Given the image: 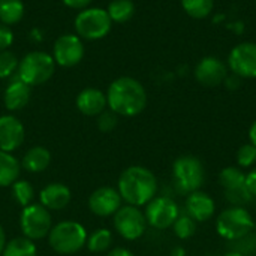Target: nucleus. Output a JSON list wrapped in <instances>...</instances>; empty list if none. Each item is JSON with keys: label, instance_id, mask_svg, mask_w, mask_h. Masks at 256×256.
Here are the masks:
<instances>
[{"label": "nucleus", "instance_id": "31", "mask_svg": "<svg viewBox=\"0 0 256 256\" xmlns=\"http://www.w3.org/2000/svg\"><path fill=\"white\" fill-rule=\"evenodd\" d=\"M236 159H237L238 168H242V170L252 168L256 164V147L254 144H250V142L243 144V146L237 150Z\"/></svg>", "mask_w": 256, "mask_h": 256}, {"label": "nucleus", "instance_id": "23", "mask_svg": "<svg viewBox=\"0 0 256 256\" xmlns=\"http://www.w3.org/2000/svg\"><path fill=\"white\" fill-rule=\"evenodd\" d=\"M24 16L22 0H0V22L3 26H15Z\"/></svg>", "mask_w": 256, "mask_h": 256}, {"label": "nucleus", "instance_id": "33", "mask_svg": "<svg viewBox=\"0 0 256 256\" xmlns=\"http://www.w3.org/2000/svg\"><path fill=\"white\" fill-rule=\"evenodd\" d=\"M14 42V33L8 26L0 24V52L8 50Z\"/></svg>", "mask_w": 256, "mask_h": 256}, {"label": "nucleus", "instance_id": "34", "mask_svg": "<svg viewBox=\"0 0 256 256\" xmlns=\"http://www.w3.org/2000/svg\"><path fill=\"white\" fill-rule=\"evenodd\" d=\"M246 189L252 198H256V166L246 174Z\"/></svg>", "mask_w": 256, "mask_h": 256}, {"label": "nucleus", "instance_id": "27", "mask_svg": "<svg viewBox=\"0 0 256 256\" xmlns=\"http://www.w3.org/2000/svg\"><path fill=\"white\" fill-rule=\"evenodd\" d=\"M111 243H112V234L110 230H105V228H99L93 231L90 237H87V242H86L88 250L93 254H100V252L108 250Z\"/></svg>", "mask_w": 256, "mask_h": 256}, {"label": "nucleus", "instance_id": "21", "mask_svg": "<svg viewBox=\"0 0 256 256\" xmlns=\"http://www.w3.org/2000/svg\"><path fill=\"white\" fill-rule=\"evenodd\" d=\"M50 162H51V153L45 147L36 146L26 152L21 165L28 172H42L48 168Z\"/></svg>", "mask_w": 256, "mask_h": 256}, {"label": "nucleus", "instance_id": "24", "mask_svg": "<svg viewBox=\"0 0 256 256\" xmlns=\"http://www.w3.org/2000/svg\"><path fill=\"white\" fill-rule=\"evenodd\" d=\"M106 12L112 22L124 24L134 16L135 4L132 0H111L106 8Z\"/></svg>", "mask_w": 256, "mask_h": 256}, {"label": "nucleus", "instance_id": "39", "mask_svg": "<svg viewBox=\"0 0 256 256\" xmlns=\"http://www.w3.org/2000/svg\"><path fill=\"white\" fill-rule=\"evenodd\" d=\"M4 246H6V237H4V231H3V228L0 225V255H2V252L4 249Z\"/></svg>", "mask_w": 256, "mask_h": 256}, {"label": "nucleus", "instance_id": "7", "mask_svg": "<svg viewBox=\"0 0 256 256\" xmlns=\"http://www.w3.org/2000/svg\"><path fill=\"white\" fill-rule=\"evenodd\" d=\"M112 27V21L102 8H86L75 16V32L81 39L99 40L104 39Z\"/></svg>", "mask_w": 256, "mask_h": 256}, {"label": "nucleus", "instance_id": "5", "mask_svg": "<svg viewBox=\"0 0 256 256\" xmlns=\"http://www.w3.org/2000/svg\"><path fill=\"white\" fill-rule=\"evenodd\" d=\"M50 246L60 255H72L81 250L87 242L86 228L74 220L57 224L48 234Z\"/></svg>", "mask_w": 256, "mask_h": 256}, {"label": "nucleus", "instance_id": "9", "mask_svg": "<svg viewBox=\"0 0 256 256\" xmlns=\"http://www.w3.org/2000/svg\"><path fill=\"white\" fill-rule=\"evenodd\" d=\"M180 214L177 202L170 196H154L146 206V220L147 225L156 230H168L174 225Z\"/></svg>", "mask_w": 256, "mask_h": 256}, {"label": "nucleus", "instance_id": "14", "mask_svg": "<svg viewBox=\"0 0 256 256\" xmlns=\"http://www.w3.org/2000/svg\"><path fill=\"white\" fill-rule=\"evenodd\" d=\"M194 75L201 86L218 87L224 84L228 75V66L216 56H206L196 63Z\"/></svg>", "mask_w": 256, "mask_h": 256}, {"label": "nucleus", "instance_id": "3", "mask_svg": "<svg viewBox=\"0 0 256 256\" xmlns=\"http://www.w3.org/2000/svg\"><path fill=\"white\" fill-rule=\"evenodd\" d=\"M255 230V219L249 210L242 206H231L218 216L216 231L228 242H238L246 238Z\"/></svg>", "mask_w": 256, "mask_h": 256}, {"label": "nucleus", "instance_id": "12", "mask_svg": "<svg viewBox=\"0 0 256 256\" xmlns=\"http://www.w3.org/2000/svg\"><path fill=\"white\" fill-rule=\"evenodd\" d=\"M228 69L242 80L256 78V44L242 42L236 45L228 56Z\"/></svg>", "mask_w": 256, "mask_h": 256}, {"label": "nucleus", "instance_id": "37", "mask_svg": "<svg viewBox=\"0 0 256 256\" xmlns=\"http://www.w3.org/2000/svg\"><path fill=\"white\" fill-rule=\"evenodd\" d=\"M108 256H135L130 250H128V249H124V248H116V249H112Z\"/></svg>", "mask_w": 256, "mask_h": 256}, {"label": "nucleus", "instance_id": "18", "mask_svg": "<svg viewBox=\"0 0 256 256\" xmlns=\"http://www.w3.org/2000/svg\"><path fill=\"white\" fill-rule=\"evenodd\" d=\"M75 104L78 111L88 117H98L108 106L106 94L99 88H93V87L81 90L76 96Z\"/></svg>", "mask_w": 256, "mask_h": 256}, {"label": "nucleus", "instance_id": "15", "mask_svg": "<svg viewBox=\"0 0 256 256\" xmlns=\"http://www.w3.org/2000/svg\"><path fill=\"white\" fill-rule=\"evenodd\" d=\"M122 201L123 200H122L118 190H116L110 186H102L90 195L88 208L96 216L108 218V216L117 213V210L122 207Z\"/></svg>", "mask_w": 256, "mask_h": 256}, {"label": "nucleus", "instance_id": "6", "mask_svg": "<svg viewBox=\"0 0 256 256\" xmlns=\"http://www.w3.org/2000/svg\"><path fill=\"white\" fill-rule=\"evenodd\" d=\"M172 178L182 194L200 190L206 180V168L194 154H183L172 164Z\"/></svg>", "mask_w": 256, "mask_h": 256}, {"label": "nucleus", "instance_id": "19", "mask_svg": "<svg viewBox=\"0 0 256 256\" xmlns=\"http://www.w3.org/2000/svg\"><path fill=\"white\" fill-rule=\"evenodd\" d=\"M30 94H32V87L27 86L24 81H21L18 76H15L8 84V87L4 88V93H3V102H4L6 110H9V111L22 110L28 104Z\"/></svg>", "mask_w": 256, "mask_h": 256}, {"label": "nucleus", "instance_id": "38", "mask_svg": "<svg viewBox=\"0 0 256 256\" xmlns=\"http://www.w3.org/2000/svg\"><path fill=\"white\" fill-rule=\"evenodd\" d=\"M249 140H250V144H254L256 147V120L252 123V126L249 129Z\"/></svg>", "mask_w": 256, "mask_h": 256}, {"label": "nucleus", "instance_id": "4", "mask_svg": "<svg viewBox=\"0 0 256 256\" xmlns=\"http://www.w3.org/2000/svg\"><path fill=\"white\" fill-rule=\"evenodd\" d=\"M56 70V62L51 54L45 51L27 52L18 64L16 76L27 86H40L46 82Z\"/></svg>", "mask_w": 256, "mask_h": 256}, {"label": "nucleus", "instance_id": "17", "mask_svg": "<svg viewBox=\"0 0 256 256\" xmlns=\"http://www.w3.org/2000/svg\"><path fill=\"white\" fill-rule=\"evenodd\" d=\"M214 212H216V204H214V200L208 194H206L202 190H195L188 195L186 213L196 224L210 220L213 218Z\"/></svg>", "mask_w": 256, "mask_h": 256}, {"label": "nucleus", "instance_id": "20", "mask_svg": "<svg viewBox=\"0 0 256 256\" xmlns=\"http://www.w3.org/2000/svg\"><path fill=\"white\" fill-rule=\"evenodd\" d=\"M70 189L62 183H51L45 186L40 194L39 200L40 204L46 210H62L70 202Z\"/></svg>", "mask_w": 256, "mask_h": 256}, {"label": "nucleus", "instance_id": "13", "mask_svg": "<svg viewBox=\"0 0 256 256\" xmlns=\"http://www.w3.org/2000/svg\"><path fill=\"white\" fill-rule=\"evenodd\" d=\"M84 57V44L78 34H62L56 39L52 48V58L62 68L76 66Z\"/></svg>", "mask_w": 256, "mask_h": 256}, {"label": "nucleus", "instance_id": "22", "mask_svg": "<svg viewBox=\"0 0 256 256\" xmlns=\"http://www.w3.org/2000/svg\"><path fill=\"white\" fill-rule=\"evenodd\" d=\"M20 176L18 160L8 152L0 150V188L12 186Z\"/></svg>", "mask_w": 256, "mask_h": 256}, {"label": "nucleus", "instance_id": "36", "mask_svg": "<svg viewBox=\"0 0 256 256\" xmlns=\"http://www.w3.org/2000/svg\"><path fill=\"white\" fill-rule=\"evenodd\" d=\"M224 84H225L226 88H230V90H237V88L242 86V78L237 76V75H234V74H232V75H226Z\"/></svg>", "mask_w": 256, "mask_h": 256}, {"label": "nucleus", "instance_id": "2", "mask_svg": "<svg viewBox=\"0 0 256 256\" xmlns=\"http://www.w3.org/2000/svg\"><path fill=\"white\" fill-rule=\"evenodd\" d=\"M158 192L156 176L144 166H129L118 178V194L123 201L134 207L147 206Z\"/></svg>", "mask_w": 256, "mask_h": 256}, {"label": "nucleus", "instance_id": "29", "mask_svg": "<svg viewBox=\"0 0 256 256\" xmlns=\"http://www.w3.org/2000/svg\"><path fill=\"white\" fill-rule=\"evenodd\" d=\"M34 190L33 186L26 182V180H16L12 184V196L16 201V204H20L21 207H27L30 206L32 200H33Z\"/></svg>", "mask_w": 256, "mask_h": 256}, {"label": "nucleus", "instance_id": "11", "mask_svg": "<svg viewBox=\"0 0 256 256\" xmlns=\"http://www.w3.org/2000/svg\"><path fill=\"white\" fill-rule=\"evenodd\" d=\"M219 184L225 189L226 200L232 206H242L252 200L246 189V172L238 166H226L219 174Z\"/></svg>", "mask_w": 256, "mask_h": 256}, {"label": "nucleus", "instance_id": "28", "mask_svg": "<svg viewBox=\"0 0 256 256\" xmlns=\"http://www.w3.org/2000/svg\"><path fill=\"white\" fill-rule=\"evenodd\" d=\"M174 234L180 240H188L195 236L196 232V222L188 214V213H180L177 220L172 225Z\"/></svg>", "mask_w": 256, "mask_h": 256}, {"label": "nucleus", "instance_id": "35", "mask_svg": "<svg viewBox=\"0 0 256 256\" xmlns=\"http://www.w3.org/2000/svg\"><path fill=\"white\" fill-rule=\"evenodd\" d=\"M93 0H63V3L70 8V9H76V10H82L86 8H88V4L92 3Z\"/></svg>", "mask_w": 256, "mask_h": 256}, {"label": "nucleus", "instance_id": "32", "mask_svg": "<svg viewBox=\"0 0 256 256\" xmlns=\"http://www.w3.org/2000/svg\"><path fill=\"white\" fill-rule=\"evenodd\" d=\"M118 123V116L116 112H112L111 110H105L104 112H100L98 116V128L102 132H111Z\"/></svg>", "mask_w": 256, "mask_h": 256}, {"label": "nucleus", "instance_id": "16", "mask_svg": "<svg viewBox=\"0 0 256 256\" xmlns=\"http://www.w3.org/2000/svg\"><path fill=\"white\" fill-rule=\"evenodd\" d=\"M24 142V126L14 116L0 117V150L14 152L21 147Z\"/></svg>", "mask_w": 256, "mask_h": 256}, {"label": "nucleus", "instance_id": "8", "mask_svg": "<svg viewBox=\"0 0 256 256\" xmlns=\"http://www.w3.org/2000/svg\"><path fill=\"white\" fill-rule=\"evenodd\" d=\"M20 226L26 238L40 240L51 231V214L42 204H30L21 212Z\"/></svg>", "mask_w": 256, "mask_h": 256}, {"label": "nucleus", "instance_id": "26", "mask_svg": "<svg viewBox=\"0 0 256 256\" xmlns=\"http://www.w3.org/2000/svg\"><path fill=\"white\" fill-rule=\"evenodd\" d=\"M214 6V0H182L183 10L195 20L207 18Z\"/></svg>", "mask_w": 256, "mask_h": 256}, {"label": "nucleus", "instance_id": "41", "mask_svg": "<svg viewBox=\"0 0 256 256\" xmlns=\"http://www.w3.org/2000/svg\"><path fill=\"white\" fill-rule=\"evenodd\" d=\"M255 3H256V0H255Z\"/></svg>", "mask_w": 256, "mask_h": 256}, {"label": "nucleus", "instance_id": "30", "mask_svg": "<svg viewBox=\"0 0 256 256\" xmlns=\"http://www.w3.org/2000/svg\"><path fill=\"white\" fill-rule=\"evenodd\" d=\"M18 64H20V60L12 51L9 50L2 51L0 52V78L12 76L18 70Z\"/></svg>", "mask_w": 256, "mask_h": 256}, {"label": "nucleus", "instance_id": "25", "mask_svg": "<svg viewBox=\"0 0 256 256\" xmlns=\"http://www.w3.org/2000/svg\"><path fill=\"white\" fill-rule=\"evenodd\" d=\"M2 256H36V246L26 237H18L6 243Z\"/></svg>", "mask_w": 256, "mask_h": 256}, {"label": "nucleus", "instance_id": "1", "mask_svg": "<svg viewBox=\"0 0 256 256\" xmlns=\"http://www.w3.org/2000/svg\"><path fill=\"white\" fill-rule=\"evenodd\" d=\"M106 104L117 116L135 117L147 106V92L138 80L132 76H120L110 84Z\"/></svg>", "mask_w": 256, "mask_h": 256}, {"label": "nucleus", "instance_id": "10", "mask_svg": "<svg viewBox=\"0 0 256 256\" xmlns=\"http://www.w3.org/2000/svg\"><path fill=\"white\" fill-rule=\"evenodd\" d=\"M114 228L124 240L134 242L144 236L147 230V220L140 207L128 204L120 207L114 214Z\"/></svg>", "mask_w": 256, "mask_h": 256}, {"label": "nucleus", "instance_id": "40", "mask_svg": "<svg viewBox=\"0 0 256 256\" xmlns=\"http://www.w3.org/2000/svg\"><path fill=\"white\" fill-rule=\"evenodd\" d=\"M225 256H244L243 254H240V252H237V250H231V252H228Z\"/></svg>", "mask_w": 256, "mask_h": 256}]
</instances>
